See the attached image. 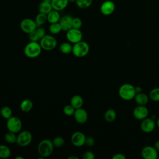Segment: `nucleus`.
Here are the masks:
<instances>
[{
	"label": "nucleus",
	"mask_w": 159,
	"mask_h": 159,
	"mask_svg": "<svg viewBox=\"0 0 159 159\" xmlns=\"http://www.w3.org/2000/svg\"><path fill=\"white\" fill-rule=\"evenodd\" d=\"M157 125L158 126V127H159V117L157 119Z\"/></svg>",
	"instance_id": "43"
},
{
	"label": "nucleus",
	"mask_w": 159,
	"mask_h": 159,
	"mask_svg": "<svg viewBox=\"0 0 159 159\" xmlns=\"http://www.w3.org/2000/svg\"><path fill=\"white\" fill-rule=\"evenodd\" d=\"M53 9L51 2H48L45 1H42L39 6V12L48 14Z\"/></svg>",
	"instance_id": "21"
},
{
	"label": "nucleus",
	"mask_w": 159,
	"mask_h": 159,
	"mask_svg": "<svg viewBox=\"0 0 159 159\" xmlns=\"http://www.w3.org/2000/svg\"><path fill=\"white\" fill-rule=\"evenodd\" d=\"M104 119L108 122H112L116 119V112L113 109H107L104 113Z\"/></svg>",
	"instance_id": "24"
},
{
	"label": "nucleus",
	"mask_w": 159,
	"mask_h": 159,
	"mask_svg": "<svg viewBox=\"0 0 159 159\" xmlns=\"http://www.w3.org/2000/svg\"><path fill=\"white\" fill-rule=\"evenodd\" d=\"M15 158H16V159H23L24 158H23L22 157H19V156H18V157H16Z\"/></svg>",
	"instance_id": "44"
},
{
	"label": "nucleus",
	"mask_w": 159,
	"mask_h": 159,
	"mask_svg": "<svg viewBox=\"0 0 159 159\" xmlns=\"http://www.w3.org/2000/svg\"><path fill=\"white\" fill-rule=\"evenodd\" d=\"M6 127L9 131L16 134L20 131L22 127V123L19 117L12 116L7 119Z\"/></svg>",
	"instance_id": "6"
},
{
	"label": "nucleus",
	"mask_w": 159,
	"mask_h": 159,
	"mask_svg": "<svg viewBox=\"0 0 159 159\" xmlns=\"http://www.w3.org/2000/svg\"><path fill=\"white\" fill-rule=\"evenodd\" d=\"M53 144L54 145V147L60 148L62 147L65 144V140L63 137L58 136L55 137L52 140Z\"/></svg>",
	"instance_id": "32"
},
{
	"label": "nucleus",
	"mask_w": 159,
	"mask_h": 159,
	"mask_svg": "<svg viewBox=\"0 0 159 159\" xmlns=\"http://www.w3.org/2000/svg\"><path fill=\"white\" fill-rule=\"evenodd\" d=\"M75 111V109L70 104L66 105L63 108V113L67 116H73Z\"/></svg>",
	"instance_id": "33"
},
{
	"label": "nucleus",
	"mask_w": 159,
	"mask_h": 159,
	"mask_svg": "<svg viewBox=\"0 0 159 159\" xmlns=\"http://www.w3.org/2000/svg\"><path fill=\"white\" fill-rule=\"evenodd\" d=\"M135 88L136 94H137V93H142V88H141V87H140V86H136V87H135Z\"/></svg>",
	"instance_id": "41"
},
{
	"label": "nucleus",
	"mask_w": 159,
	"mask_h": 159,
	"mask_svg": "<svg viewBox=\"0 0 159 159\" xmlns=\"http://www.w3.org/2000/svg\"><path fill=\"white\" fill-rule=\"evenodd\" d=\"M95 155L93 152L91 151H87L84 153L83 155V159H94Z\"/></svg>",
	"instance_id": "37"
},
{
	"label": "nucleus",
	"mask_w": 159,
	"mask_h": 159,
	"mask_svg": "<svg viewBox=\"0 0 159 159\" xmlns=\"http://www.w3.org/2000/svg\"><path fill=\"white\" fill-rule=\"evenodd\" d=\"M43 1H45V2H51L52 0H43Z\"/></svg>",
	"instance_id": "46"
},
{
	"label": "nucleus",
	"mask_w": 159,
	"mask_h": 159,
	"mask_svg": "<svg viewBox=\"0 0 159 159\" xmlns=\"http://www.w3.org/2000/svg\"><path fill=\"white\" fill-rule=\"evenodd\" d=\"M94 139L91 137H86V141H85V144L86 145L88 146V147H92L94 145Z\"/></svg>",
	"instance_id": "38"
},
{
	"label": "nucleus",
	"mask_w": 159,
	"mask_h": 159,
	"mask_svg": "<svg viewBox=\"0 0 159 159\" xmlns=\"http://www.w3.org/2000/svg\"><path fill=\"white\" fill-rule=\"evenodd\" d=\"M66 37L70 42L74 44L82 40L83 33L80 29L71 28L66 32Z\"/></svg>",
	"instance_id": "9"
},
{
	"label": "nucleus",
	"mask_w": 159,
	"mask_h": 159,
	"mask_svg": "<svg viewBox=\"0 0 159 159\" xmlns=\"http://www.w3.org/2000/svg\"><path fill=\"white\" fill-rule=\"evenodd\" d=\"M93 2V0H76V4L80 9H86L89 7Z\"/></svg>",
	"instance_id": "30"
},
{
	"label": "nucleus",
	"mask_w": 159,
	"mask_h": 159,
	"mask_svg": "<svg viewBox=\"0 0 159 159\" xmlns=\"http://www.w3.org/2000/svg\"><path fill=\"white\" fill-rule=\"evenodd\" d=\"M5 141L9 143H15L17 141V135L16 133L9 131L4 135Z\"/></svg>",
	"instance_id": "29"
},
{
	"label": "nucleus",
	"mask_w": 159,
	"mask_h": 159,
	"mask_svg": "<svg viewBox=\"0 0 159 159\" xmlns=\"http://www.w3.org/2000/svg\"><path fill=\"white\" fill-rule=\"evenodd\" d=\"M158 152L154 147L145 146L141 150V155L145 159H157Z\"/></svg>",
	"instance_id": "11"
},
{
	"label": "nucleus",
	"mask_w": 159,
	"mask_h": 159,
	"mask_svg": "<svg viewBox=\"0 0 159 159\" xmlns=\"http://www.w3.org/2000/svg\"><path fill=\"white\" fill-rule=\"evenodd\" d=\"M82 20L79 17H74L73 18V21H72V28L74 29H80L81 26H82Z\"/></svg>",
	"instance_id": "34"
},
{
	"label": "nucleus",
	"mask_w": 159,
	"mask_h": 159,
	"mask_svg": "<svg viewBox=\"0 0 159 159\" xmlns=\"http://www.w3.org/2000/svg\"><path fill=\"white\" fill-rule=\"evenodd\" d=\"M134 99L138 105L145 106L148 102V96L145 93H137L134 97Z\"/></svg>",
	"instance_id": "20"
},
{
	"label": "nucleus",
	"mask_w": 159,
	"mask_h": 159,
	"mask_svg": "<svg viewBox=\"0 0 159 159\" xmlns=\"http://www.w3.org/2000/svg\"><path fill=\"white\" fill-rule=\"evenodd\" d=\"M40 45L42 48L46 51H51L55 48L57 45V40L52 35H45L40 39Z\"/></svg>",
	"instance_id": "5"
},
{
	"label": "nucleus",
	"mask_w": 159,
	"mask_h": 159,
	"mask_svg": "<svg viewBox=\"0 0 159 159\" xmlns=\"http://www.w3.org/2000/svg\"><path fill=\"white\" fill-rule=\"evenodd\" d=\"M73 17L70 15H65L61 17L59 20L61 29L63 31L67 32L72 28Z\"/></svg>",
	"instance_id": "16"
},
{
	"label": "nucleus",
	"mask_w": 159,
	"mask_h": 159,
	"mask_svg": "<svg viewBox=\"0 0 159 159\" xmlns=\"http://www.w3.org/2000/svg\"><path fill=\"white\" fill-rule=\"evenodd\" d=\"M11 154V150L9 147L5 145H0V158H8Z\"/></svg>",
	"instance_id": "23"
},
{
	"label": "nucleus",
	"mask_w": 159,
	"mask_h": 159,
	"mask_svg": "<svg viewBox=\"0 0 159 159\" xmlns=\"http://www.w3.org/2000/svg\"><path fill=\"white\" fill-rule=\"evenodd\" d=\"M32 140V135L28 130H22L17 135L16 143L22 147H25L30 145Z\"/></svg>",
	"instance_id": "7"
},
{
	"label": "nucleus",
	"mask_w": 159,
	"mask_h": 159,
	"mask_svg": "<svg viewBox=\"0 0 159 159\" xmlns=\"http://www.w3.org/2000/svg\"><path fill=\"white\" fill-rule=\"evenodd\" d=\"M68 158V159H78L79 158L78 157H76V156H70Z\"/></svg>",
	"instance_id": "42"
},
{
	"label": "nucleus",
	"mask_w": 159,
	"mask_h": 159,
	"mask_svg": "<svg viewBox=\"0 0 159 159\" xmlns=\"http://www.w3.org/2000/svg\"><path fill=\"white\" fill-rule=\"evenodd\" d=\"M35 32H37L39 37L40 39H42L43 37H44L46 34H45V30L44 28H43L41 26H39L37 27V29H35Z\"/></svg>",
	"instance_id": "35"
},
{
	"label": "nucleus",
	"mask_w": 159,
	"mask_h": 159,
	"mask_svg": "<svg viewBox=\"0 0 159 159\" xmlns=\"http://www.w3.org/2000/svg\"><path fill=\"white\" fill-rule=\"evenodd\" d=\"M37 25L34 20L30 18H25L20 21V28L22 32L25 34H30L35 30Z\"/></svg>",
	"instance_id": "8"
},
{
	"label": "nucleus",
	"mask_w": 159,
	"mask_h": 159,
	"mask_svg": "<svg viewBox=\"0 0 159 159\" xmlns=\"http://www.w3.org/2000/svg\"><path fill=\"white\" fill-rule=\"evenodd\" d=\"M73 116L76 122L81 124H84L88 119V114L87 111L82 107L75 109Z\"/></svg>",
	"instance_id": "15"
},
{
	"label": "nucleus",
	"mask_w": 159,
	"mask_h": 159,
	"mask_svg": "<svg viewBox=\"0 0 159 159\" xmlns=\"http://www.w3.org/2000/svg\"><path fill=\"white\" fill-rule=\"evenodd\" d=\"M115 8L116 6L113 1L111 0H106L101 4L100 11L104 16H109L114 12Z\"/></svg>",
	"instance_id": "12"
},
{
	"label": "nucleus",
	"mask_w": 159,
	"mask_h": 159,
	"mask_svg": "<svg viewBox=\"0 0 159 159\" xmlns=\"http://www.w3.org/2000/svg\"><path fill=\"white\" fill-rule=\"evenodd\" d=\"M148 114V110L145 106L138 105L133 111L134 117L138 120H143L147 117Z\"/></svg>",
	"instance_id": "14"
},
{
	"label": "nucleus",
	"mask_w": 159,
	"mask_h": 159,
	"mask_svg": "<svg viewBox=\"0 0 159 159\" xmlns=\"http://www.w3.org/2000/svg\"><path fill=\"white\" fill-rule=\"evenodd\" d=\"M69 2H76V0H68Z\"/></svg>",
	"instance_id": "45"
},
{
	"label": "nucleus",
	"mask_w": 159,
	"mask_h": 159,
	"mask_svg": "<svg viewBox=\"0 0 159 159\" xmlns=\"http://www.w3.org/2000/svg\"><path fill=\"white\" fill-rule=\"evenodd\" d=\"M69 3L68 0H52L51 4L53 9L58 11L64 10Z\"/></svg>",
	"instance_id": "17"
},
{
	"label": "nucleus",
	"mask_w": 159,
	"mask_h": 159,
	"mask_svg": "<svg viewBox=\"0 0 159 159\" xmlns=\"http://www.w3.org/2000/svg\"><path fill=\"white\" fill-rule=\"evenodd\" d=\"M60 51L63 54H69L72 52L73 45L68 42H63L59 47Z\"/></svg>",
	"instance_id": "26"
},
{
	"label": "nucleus",
	"mask_w": 159,
	"mask_h": 159,
	"mask_svg": "<svg viewBox=\"0 0 159 159\" xmlns=\"http://www.w3.org/2000/svg\"><path fill=\"white\" fill-rule=\"evenodd\" d=\"M83 99L78 94H75L70 99V104L75 109H78L82 107L83 105Z\"/></svg>",
	"instance_id": "18"
},
{
	"label": "nucleus",
	"mask_w": 159,
	"mask_h": 159,
	"mask_svg": "<svg viewBox=\"0 0 159 159\" xmlns=\"http://www.w3.org/2000/svg\"><path fill=\"white\" fill-rule=\"evenodd\" d=\"M149 98L153 101L158 102L159 101V88H153L150 91Z\"/></svg>",
	"instance_id": "31"
},
{
	"label": "nucleus",
	"mask_w": 159,
	"mask_h": 159,
	"mask_svg": "<svg viewBox=\"0 0 159 159\" xmlns=\"http://www.w3.org/2000/svg\"><path fill=\"white\" fill-rule=\"evenodd\" d=\"M42 47L38 42L30 41L24 47V55L30 58H35L38 57L42 52Z\"/></svg>",
	"instance_id": "2"
},
{
	"label": "nucleus",
	"mask_w": 159,
	"mask_h": 159,
	"mask_svg": "<svg viewBox=\"0 0 159 159\" xmlns=\"http://www.w3.org/2000/svg\"><path fill=\"white\" fill-rule=\"evenodd\" d=\"M153 147L155 148V149H156L158 152H159V140H157V141L155 142V143Z\"/></svg>",
	"instance_id": "40"
},
{
	"label": "nucleus",
	"mask_w": 159,
	"mask_h": 159,
	"mask_svg": "<svg viewBox=\"0 0 159 159\" xmlns=\"http://www.w3.org/2000/svg\"><path fill=\"white\" fill-rule=\"evenodd\" d=\"M89 51V44L84 41H80L73 45L72 53L78 58H82L86 56Z\"/></svg>",
	"instance_id": "4"
},
{
	"label": "nucleus",
	"mask_w": 159,
	"mask_h": 159,
	"mask_svg": "<svg viewBox=\"0 0 159 159\" xmlns=\"http://www.w3.org/2000/svg\"><path fill=\"white\" fill-rule=\"evenodd\" d=\"M136 94L135 86L130 83L122 84L119 89V95L125 101H130L134 98Z\"/></svg>",
	"instance_id": "3"
},
{
	"label": "nucleus",
	"mask_w": 159,
	"mask_h": 159,
	"mask_svg": "<svg viewBox=\"0 0 159 159\" xmlns=\"http://www.w3.org/2000/svg\"><path fill=\"white\" fill-rule=\"evenodd\" d=\"M112 159H125V158H126V157H125L123 153H118L115 154V155L112 157Z\"/></svg>",
	"instance_id": "39"
},
{
	"label": "nucleus",
	"mask_w": 159,
	"mask_h": 159,
	"mask_svg": "<svg viewBox=\"0 0 159 159\" xmlns=\"http://www.w3.org/2000/svg\"><path fill=\"white\" fill-rule=\"evenodd\" d=\"M47 21L50 24L58 22L61 17L59 11L55 9H52L47 15Z\"/></svg>",
	"instance_id": "19"
},
{
	"label": "nucleus",
	"mask_w": 159,
	"mask_h": 159,
	"mask_svg": "<svg viewBox=\"0 0 159 159\" xmlns=\"http://www.w3.org/2000/svg\"><path fill=\"white\" fill-rule=\"evenodd\" d=\"M29 39L30 41H32V42H38V40H40V38L39 37L35 30L29 34Z\"/></svg>",
	"instance_id": "36"
},
{
	"label": "nucleus",
	"mask_w": 159,
	"mask_h": 159,
	"mask_svg": "<svg viewBox=\"0 0 159 159\" xmlns=\"http://www.w3.org/2000/svg\"><path fill=\"white\" fill-rule=\"evenodd\" d=\"M54 145L52 140L50 139H43L41 140L37 146V151L42 158L48 157L53 152Z\"/></svg>",
	"instance_id": "1"
},
{
	"label": "nucleus",
	"mask_w": 159,
	"mask_h": 159,
	"mask_svg": "<svg viewBox=\"0 0 159 159\" xmlns=\"http://www.w3.org/2000/svg\"><path fill=\"white\" fill-rule=\"evenodd\" d=\"M156 124L152 118H145L142 120V122L140 124L141 130L145 133H150L155 128Z\"/></svg>",
	"instance_id": "13"
},
{
	"label": "nucleus",
	"mask_w": 159,
	"mask_h": 159,
	"mask_svg": "<svg viewBox=\"0 0 159 159\" xmlns=\"http://www.w3.org/2000/svg\"><path fill=\"white\" fill-rule=\"evenodd\" d=\"M48 30L51 34L56 35L59 34L61 30V27L59 22L50 24L48 27Z\"/></svg>",
	"instance_id": "28"
},
{
	"label": "nucleus",
	"mask_w": 159,
	"mask_h": 159,
	"mask_svg": "<svg viewBox=\"0 0 159 159\" xmlns=\"http://www.w3.org/2000/svg\"><path fill=\"white\" fill-rule=\"evenodd\" d=\"M33 106L34 104L32 101L29 99H25L20 102V108L22 111L24 112H28L32 110Z\"/></svg>",
	"instance_id": "22"
},
{
	"label": "nucleus",
	"mask_w": 159,
	"mask_h": 159,
	"mask_svg": "<svg viewBox=\"0 0 159 159\" xmlns=\"http://www.w3.org/2000/svg\"><path fill=\"white\" fill-rule=\"evenodd\" d=\"M34 20H35L37 27L42 26V25L45 24V22L47 21V14L39 12L35 16Z\"/></svg>",
	"instance_id": "25"
},
{
	"label": "nucleus",
	"mask_w": 159,
	"mask_h": 159,
	"mask_svg": "<svg viewBox=\"0 0 159 159\" xmlns=\"http://www.w3.org/2000/svg\"><path fill=\"white\" fill-rule=\"evenodd\" d=\"M86 139V137L83 132L80 131H77L74 132L71 135V142L74 146L80 147L85 144Z\"/></svg>",
	"instance_id": "10"
},
{
	"label": "nucleus",
	"mask_w": 159,
	"mask_h": 159,
	"mask_svg": "<svg viewBox=\"0 0 159 159\" xmlns=\"http://www.w3.org/2000/svg\"><path fill=\"white\" fill-rule=\"evenodd\" d=\"M0 114L3 118L6 119H8L12 116V111L11 108L9 107V106H5L1 109Z\"/></svg>",
	"instance_id": "27"
}]
</instances>
